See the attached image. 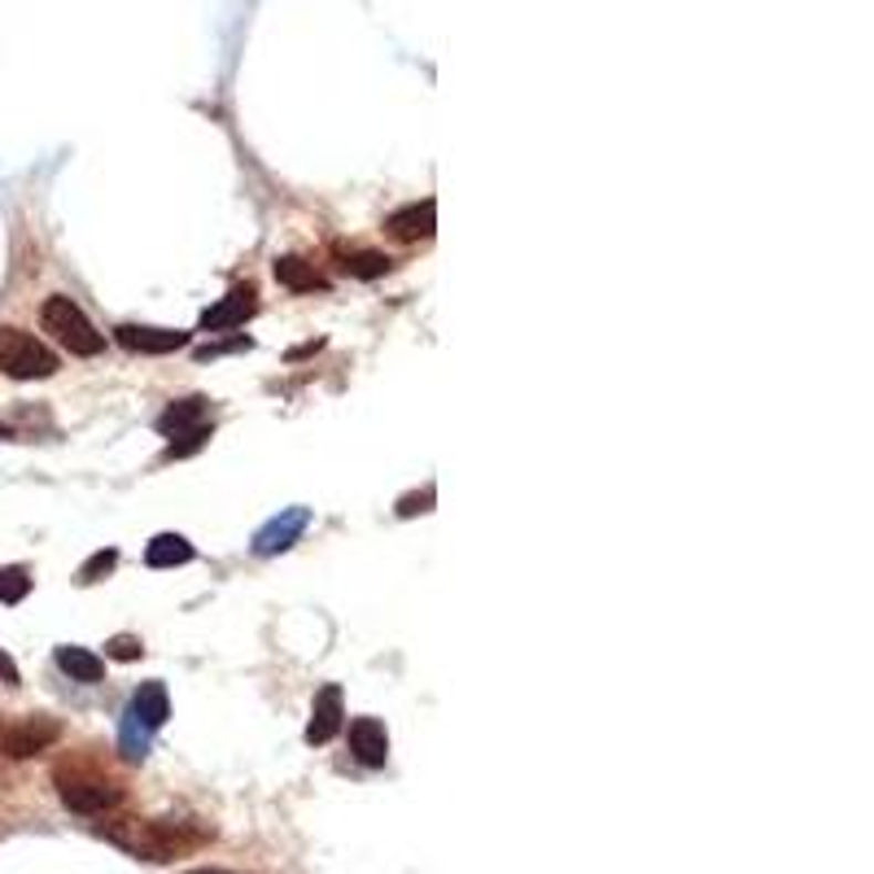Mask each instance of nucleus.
Listing matches in <instances>:
<instances>
[{"instance_id":"1","label":"nucleus","mask_w":874,"mask_h":874,"mask_svg":"<svg viewBox=\"0 0 874 874\" xmlns=\"http://www.w3.org/2000/svg\"><path fill=\"white\" fill-rule=\"evenodd\" d=\"M101 835L110 844H118L123 853L132 857H145V862H171L179 853L197 849L206 835H179L171 822H141V818H118V822H105Z\"/></svg>"},{"instance_id":"2","label":"nucleus","mask_w":874,"mask_h":874,"mask_svg":"<svg viewBox=\"0 0 874 874\" xmlns=\"http://www.w3.org/2000/svg\"><path fill=\"white\" fill-rule=\"evenodd\" d=\"M40 324H44V333H53V342H58V346H66L71 354L92 358V354H101V350H105V337L92 329V320H87L71 298H49V302H44V311H40Z\"/></svg>"},{"instance_id":"3","label":"nucleus","mask_w":874,"mask_h":874,"mask_svg":"<svg viewBox=\"0 0 874 874\" xmlns=\"http://www.w3.org/2000/svg\"><path fill=\"white\" fill-rule=\"evenodd\" d=\"M0 367L13 381H44L58 372V354L22 329H0Z\"/></svg>"},{"instance_id":"4","label":"nucleus","mask_w":874,"mask_h":874,"mask_svg":"<svg viewBox=\"0 0 874 874\" xmlns=\"http://www.w3.org/2000/svg\"><path fill=\"white\" fill-rule=\"evenodd\" d=\"M58 791H62V804L75 813H105L123 800V787L92 770H58Z\"/></svg>"},{"instance_id":"5","label":"nucleus","mask_w":874,"mask_h":874,"mask_svg":"<svg viewBox=\"0 0 874 874\" xmlns=\"http://www.w3.org/2000/svg\"><path fill=\"white\" fill-rule=\"evenodd\" d=\"M350 752H354L358 766L381 770L389 761V735H385V726L376 717H354L350 721Z\"/></svg>"},{"instance_id":"6","label":"nucleus","mask_w":874,"mask_h":874,"mask_svg":"<svg viewBox=\"0 0 874 874\" xmlns=\"http://www.w3.org/2000/svg\"><path fill=\"white\" fill-rule=\"evenodd\" d=\"M306 524H311V512H306V508H289V512L271 517V521L254 533V551H259V555H280V551H289V547L302 538Z\"/></svg>"},{"instance_id":"7","label":"nucleus","mask_w":874,"mask_h":874,"mask_svg":"<svg viewBox=\"0 0 874 874\" xmlns=\"http://www.w3.org/2000/svg\"><path fill=\"white\" fill-rule=\"evenodd\" d=\"M434 228H437V201H412V206H403V210H394V215L385 219V232H389L394 241H403V246L429 241Z\"/></svg>"},{"instance_id":"8","label":"nucleus","mask_w":874,"mask_h":874,"mask_svg":"<svg viewBox=\"0 0 874 874\" xmlns=\"http://www.w3.org/2000/svg\"><path fill=\"white\" fill-rule=\"evenodd\" d=\"M58 735H62L58 721H49V717H27L22 726L0 730V752H9V757H31V752L49 748Z\"/></svg>"},{"instance_id":"9","label":"nucleus","mask_w":874,"mask_h":874,"mask_svg":"<svg viewBox=\"0 0 874 874\" xmlns=\"http://www.w3.org/2000/svg\"><path fill=\"white\" fill-rule=\"evenodd\" d=\"M114 337L127 350H136V354H171V350L188 346V333L154 329V324H123V329H114Z\"/></svg>"},{"instance_id":"10","label":"nucleus","mask_w":874,"mask_h":874,"mask_svg":"<svg viewBox=\"0 0 874 874\" xmlns=\"http://www.w3.org/2000/svg\"><path fill=\"white\" fill-rule=\"evenodd\" d=\"M259 293H254V284H237L219 306H210L206 315H201V329L206 333H223V329H237V324H246V315H254V302Z\"/></svg>"},{"instance_id":"11","label":"nucleus","mask_w":874,"mask_h":874,"mask_svg":"<svg viewBox=\"0 0 874 874\" xmlns=\"http://www.w3.org/2000/svg\"><path fill=\"white\" fill-rule=\"evenodd\" d=\"M342 687H324L315 696V708H311V726H306V743H329L337 730H342Z\"/></svg>"},{"instance_id":"12","label":"nucleus","mask_w":874,"mask_h":874,"mask_svg":"<svg viewBox=\"0 0 874 874\" xmlns=\"http://www.w3.org/2000/svg\"><path fill=\"white\" fill-rule=\"evenodd\" d=\"M271 271H275V280L289 289V293H315V289H329V280L311 267L306 259H298V254H284V259L271 262Z\"/></svg>"},{"instance_id":"13","label":"nucleus","mask_w":874,"mask_h":874,"mask_svg":"<svg viewBox=\"0 0 874 874\" xmlns=\"http://www.w3.org/2000/svg\"><path fill=\"white\" fill-rule=\"evenodd\" d=\"M53 660H58V669H62L71 683L92 687V683H101V678H105V660H101V656H92L87 647H71V643H66V647H58V656H53Z\"/></svg>"},{"instance_id":"14","label":"nucleus","mask_w":874,"mask_h":874,"mask_svg":"<svg viewBox=\"0 0 874 874\" xmlns=\"http://www.w3.org/2000/svg\"><path fill=\"white\" fill-rule=\"evenodd\" d=\"M127 712L136 717V721H145L149 730H158L167 717H171V704H167V687L163 683H145L136 696H132V704H127Z\"/></svg>"},{"instance_id":"15","label":"nucleus","mask_w":874,"mask_h":874,"mask_svg":"<svg viewBox=\"0 0 874 874\" xmlns=\"http://www.w3.org/2000/svg\"><path fill=\"white\" fill-rule=\"evenodd\" d=\"M188 560H193V542L184 533H158L145 547V564L149 569H175V564H188Z\"/></svg>"},{"instance_id":"16","label":"nucleus","mask_w":874,"mask_h":874,"mask_svg":"<svg viewBox=\"0 0 874 874\" xmlns=\"http://www.w3.org/2000/svg\"><path fill=\"white\" fill-rule=\"evenodd\" d=\"M201 416H206V398H184V403H171V407L158 416V429L167 437H184L201 425Z\"/></svg>"},{"instance_id":"17","label":"nucleus","mask_w":874,"mask_h":874,"mask_svg":"<svg viewBox=\"0 0 874 874\" xmlns=\"http://www.w3.org/2000/svg\"><path fill=\"white\" fill-rule=\"evenodd\" d=\"M333 254L342 262V271L358 275V280H376V275L389 271V259H385L381 250H346V246H333Z\"/></svg>"},{"instance_id":"18","label":"nucleus","mask_w":874,"mask_h":874,"mask_svg":"<svg viewBox=\"0 0 874 874\" xmlns=\"http://www.w3.org/2000/svg\"><path fill=\"white\" fill-rule=\"evenodd\" d=\"M149 739H154V730L145 721H136L132 712H123V721H118V748H123V757L127 761H145L149 757Z\"/></svg>"},{"instance_id":"19","label":"nucleus","mask_w":874,"mask_h":874,"mask_svg":"<svg viewBox=\"0 0 874 874\" xmlns=\"http://www.w3.org/2000/svg\"><path fill=\"white\" fill-rule=\"evenodd\" d=\"M27 595H31V573L18 564L0 569V604H22Z\"/></svg>"},{"instance_id":"20","label":"nucleus","mask_w":874,"mask_h":874,"mask_svg":"<svg viewBox=\"0 0 874 874\" xmlns=\"http://www.w3.org/2000/svg\"><path fill=\"white\" fill-rule=\"evenodd\" d=\"M141 652H145V643H141L136 634H114V638L105 643V656H110V660H141Z\"/></svg>"},{"instance_id":"21","label":"nucleus","mask_w":874,"mask_h":874,"mask_svg":"<svg viewBox=\"0 0 874 874\" xmlns=\"http://www.w3.org/2000/svg\"><path fill=\"white\" fill-rule=\"evenodd\" d=\"M114 564H118V551H114V547H110V551H96L84 569H80V582H101V578H105Z\"/></svg>"},{"instance_id":"22","label":"nucleus","mask_w":874,"mask_h":874,"mask_svg":"<svg viewBox=\"0 0 874 874\" xmlns=\"http://www.w3.org/2000/svg\"><path fill=\"white\" fill-rule=\"evenodd\" d=\"M429 508H434V490L412 495V499H403V503H398V512H403V517H416V512H429Z\"/></svg>"},{"instance_id":"23","label":"nucleus","mask_w":874,"mask_h":874,"mask_svg":"<svg viewBox=\"0 0 874 874\" xmlns=\"http://www.w3.org/2000/svg\"><path fill=\"white\" fill-rule=\"evenodd\" d=\"M0 683H4V687L18 683V665H13V656H4V652H0Z\"/></svg>"},{"instance_id":"24","label":"nucleus","mask_w":874,"mask_h":874,"mask_svg":"<svg viewBox=\"0 0 874 874\" xmlns=\"http://www.w3.org/2000/svg\"><path fill=\"white\" fill-rule=\"evenodd\" d=\"M9 437H13V429H4V425H0V441H9Z\"/></svg>"},{"instance_id":"25","label":"nucleus","mask_w":874,"mask_h":874,"mask_svg":"<svg viewBox=\"0 0 874 874\" xmlns=\"http://www.w3.org/2000/svg\"><path fill=\"white\" fill-rule=\"evenodd\" d=\"M184 874H232V871H184Z\"/></svg>"}]
</instances>
